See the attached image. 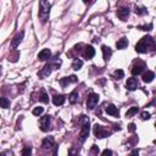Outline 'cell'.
I'll return each instance as SVG.
<instances>
[{"label":"cell","instance_id":"2e32d148","mask_svg":"<svg viewBox=\"0 0 156 156\" xmlns=\"http://www.w3.org/2000/svg\"><path fill=\"white\" fill-rule=\"evenodd\" d=\"M105 110H106L107 115H111V116H118V113H119L118 108H117V107H116L113 104H110V105H107Z\"/></svg>","mask_w":156,"mask_h":156},{"label":"cell","instance_id":"8d00e7d4","mask_svg":"<svg viewBox=\"0 0 156 156\" xmlns=\"http://www.w3.org/2000/svg\"><path fill=\"white\" fill-rule=\"evenodd\" d=\"M129 156H139V151H138V150H133Z\"/></svg>","mask_w":156,"mask_h":156},{"label":"cell","instance_id":"7c38bea8","mask_svg":"<svg viewBox=\"0 0 156 156\" xmlns=\"http://www.w3.org/2000/svg\"><path fill=\"white\" fill-rule=\"evenodd\" d=\"M50 73H51V65H50V63H46V65L44 66V68H43L40 72H38V76L40 77V79H44V78L48 77Z\"/></svg>","mask_w":156,"mask_h":156},{"label":"cell","instance_id":"ba28073f","mask_svg":"<svg viewBox=\"0 0 156 156\" xmlns=\"http://www.w3.org/2000/svg\"><path fill=\"white\" fill-rule=\"evenodd\" d=\"M94 55H95V49H94L91 45H87V46L84 48V51H83V56H84V58L90 60V58L94 57Z\"/></svg>","mask_w":156,"mask_h":156},{"label":"cell","instance_id":"3957f363","mask_svg":"<svg viewBox=\"0 0 156 156\" xmlns=\"http://www.w3.org/2000/svg\"><path fill=\"white\" fill-rule=\"evenodd\" d=\"M82 117H83V124H82V130L79 134V140L80 143H84L87 136L89 135V118H87L85 116H82Z\"/></svg>","mask_w":156,"mask_h":156},{"label":"cell","instance_id":"e575fe53","mask_svg":"<svg viewBox=\"0 0 156 156\" xmlns=\"http://www.w3.org/2000/svg\"><path fill=\"white\" fill-rule=\"evenodd\" d=\"M141 28V30H150L151 28H152V24L150 23V24H147V26H143V27H140Z\"/></svg>","mask_w":156,"mask_h":156},{"label":"cell","instance_id":"7402d4cb","mask_svg":"<svg viewBox=\"0 0 156 156\" xmlns=\"http://www.w3.org/2000/svg\"><path fill=\"white\" fill-rule=\"evenodd\" d=\"M139 111V108L136 107V106H132L127 112H126V117H128V118H130V117H133L134 115H136V112Z\"/></svg>","mask_w":156,"mask_h":156},{"label":"cell","instance_id":"5bb4252c","mask_svg":"<svg viewBox=\"0 0 156 156\" xmlns=\"http://www.w3.org/2000/svg\"><path fill=\"white\" fill-rule=\"evenodd\" d=\"M51 57V51L49 50V49H43L39 54H38V58L40 60V61H46V60H49Z\"/></svg>","mask_w":156,"mask_h":156},{"label":"cell","instance_id":"d6986e66","mask_svg":"<svg viewBox=\"0 0 156 156\" xmlns=\"http://www.w3.org/2000/svg\"><path fill=\"white\" fill-rule=\"evenodd\" d=\"M65 100H66V99H65L63 95H55V96L52 98V102H54V105H56V106L63 105Z\"/></svg>","mask_w":156,"mask_h":156},{"label":"cell","instance_id":"e0dca14e","mask_svg":"<svg viewBox=\"0 0 156 156\" xmlns=\"http://www.w3.org/2000/svg\"><path fill=\"white\" fill-rule=\"evenodd\" d=\"M154 78H155V73H154L152 71H146V73H144V76H143V80H144L145 83L152 82Z\"/></svg>","mask_w":156,"mask_h":156},{"label":"cell","instance_id":"d4e9b609","mask_svg":"<svg viewBox=\"0 0 156 156\" xmlns=\"http://www.w3.org/2000/svg\"><path fill=\"white\" fill-rule=\"evenodd\" d=\"M39 100H40L41 102H44V104H48V102H49V96H48V94H46L45 91H41V94H40V96H39Z\"/></svg>","mask_w":156,"mask_h":156},{"label":"cell","instance_id":"d590c367","mask_svg":"<svg viewBox=\"0 0 156 156\" xmlns=\"http://www.w3.org/2000/svg\"><path fill=\"white\" fill-rule=\"evenodd\" d=\"M128 129H129V132H132V133H133V132L135 130V124H134V123H130V124L128 126Z\"/></svg>","mask_w":156,"mask_h":156},{"label":"cell","instance_id":"44dd1931","mask_svg":"<svg viewBox=\"0 0 156 156\" xmlns=\"http://www.w3.org/2000/svg\"><path fill=\"white\" fill-rule=\"evenodd\" d=\"M68 100H69L71 104H76V102L78 101V91H77V90H73V91L69 94Z\"/></svg>","mask_w":156,"mask_h":156},{"label":"cell","instance_id":"4316f807","mask_svg":"<svg viewBox=\"0 0 156 156\" xmlns=\"http://www.w3.org/2000/svg\"><path fill=\"white\" fill-rule=\"evenodd\" d=\"M113 77H115L116 79H121V78L124 77V72H123L122 69H117V71L113 72Z\"/></svg>","mask_w":156,"mask_h":156},{"label":"cell","instance_id":"30bf717a","mask_svg":"<svg viewBox=\"0 0 156 156\" xmlns=\"http://www.w3.org/2000/svg\"><path fill=\"white\" fill-rule=\"evenodd\" d=\"M78 79H77V77L76 76H69V77H65V78H61L60 80H58V83L65 88L66 85H68V84H71V83H76Z\"/></svg>","mask_w":156,"mask_h":156},{"label":"cell","instance_id":"f1b7e54d","mask_svg":"<svg viewBox=\"0 0 156 156\" xmlns=\"http://www.w3.org/2000/svg\"><path fill=\"white\" fill-rule=\"evenodd\" d=\"M89 154H90V156H96V155L99 154V146H96V145H91V149H90Z\"/></svg>","mask_w":156,"mask_h":156},{"label":"cell","instance_id":"4fadbf2b","mask_svg":"<svg viewBox=\"0 0 156 156\" xmlns=\"http://www.w3.org/2000/svg\"><path fill=\"white\" fill-rule=\"evenodd\" d=\"M126 87H127L128 90L133 91V90H135L138 88V80L135 78H133V77L132 78H128L127 79V83H126Z\"/></svg>","mask_w":156,"mask_h":156},{"label":"cell","instance_id":"603a6c76","mask_svg":"<svg viewBox=\"0 0 156 156\" xmlns=\"http://www.w3.org/2000/svg\"><path fill=\"white\" fill-rule=\"evenodd\" d=\"M82 66H83V61H82V60H79V58H76V60L73 61V63H72V68H73L74 71L80 69V68H82Z\"/></svg>","mask_w":156,"mask_h":156},{"label":"cell","instance_id":"83f0119b","mask_svg":"<svg viewBox=\"0 0 156 156\" xmlns=\"http://www.w3.org/2000/svg\"><path fill=\"white\" fill-rule=\"evenodd\" d=\"M32 112H33V115H34V116H40V115L44 112V108H43L41 106H38V107H34Z\"/></svg>","mask_w":156,"mask_h":156},{"label":"cell","instance_id":"9c48e42d","mask_svg":"<svg viewBox=\"0 0 156 156\" xmlns=\"http://www.w3.org/2000/svg\"><path fill=\"white\" fill-rule=\"evenodd\" d=\"M23 35H24V32L23 30H21L20 33H17L15 37H13V39H12V41H11V46L15 49V48H17L18 45H20V43L22 41V39H23Z\"/></svg>","mask_w":156,"mask_h":156},{"label":"cell","instance_id":"277c9868","mask_svg":"<svg viewBox=\"0 0 156 156\" xmlns=\"http://www.w3.org/2000/svg\"><path fill=\"white\" fill-rule=\"evenodd\" d=\"M94 134H95L96 138L101 139V138L108 136V135L111 134V132H108L107 129H105V128H104L102 126H100V124H95V126H94Z\"/></svg>","mask_w":156,"mask_h":156},{"label":"cell","instance_id":"7a4b0ae2","mask_svg":"<svg viewBox=\"0 0 156 156\" xmlns=\"http://www.w3.org/2000/svg\"><path fill=\"white\" fill-rule=\"evenodd\" d=\"M50 7H51V4L49 1H40L39 2V17L41 18L43 22H46L48 17H49Z\"/></svg>","mask_w":156,"mask_h":156},{"label":"cell","instance_id":"8fae6325","mask_svg":"<svg viewBox=\"0 0 156 156\" xmlns=\"http://www.w3.org/2000/svg\"><path fill=\"white\" fill-rule=\"evenodd\" d=\"M117 16H118L119 20L126 21L127 17L129 16V9L128 7H121V9H118L117 10Z\"/></svg>","mask_w":156,"mask_h":156},{"label":"cell","instance_id":"484cf974","mask_svg":"<svg viewBox=\"0 0 156 156\" xmlns=\"http://www.w3.org/2000/svg\"><path fill=\"white\" fill-rule=\"evenodd\" d=\"M32 155V147L30 146H24L22 149V156H30Z\"/></svg>","mask_w":156,"mask_h":156},{"label":"cell","instance_id":"d6a6232c","mask_svg":"<svg viewBox=\"0 0 156 156\" xmlns=\"http://www.w3.org/2000/svg\"><path fill=\"white\" fill-rule=\"evenodd\" d=\"M101 156H112V151H111V150H108V149H105V150L102 151Z\"/></svg>","mask_w":156,"mask_h":156},{"label":"cell","instance_id":"6da1fadb","mask_svg":"<svg viewBox=\"0 0 156 156\" xmlns=\"http://www.w3.org/2000/svg\"><path fill=\"white\" fill-rule=\"evenodd\" d=\"M154 45H155V41H154L152 37H149V35L143 37L135 45V51L139 54H146L150 48H154Z\"/></svg>","mask_w":156,"mask_h":156},{"label":"cell","instance_id":"5b68a950","mask_svg":"<svg viewBox=\"0 0 156 156\" xmlns=\"http://www.w3.org/2000/svg\"><path fill=\"white\" fill-rule=\"evenodd\" d=\"M99 95L98 94H95V93H90L89 95H88V99H87V107L89 108V110H93L96 105H98V102H99Z\"/></svg>","mask_w":156,"mask_h":156},{"label":"cell","instance_id":"836d02e7","mask_svg":"<svg viewBox=\"0 0 156 156\" xmlns=\"http://www.w3.org/2000/svg\"><path fill=\"white\" fill-rule=\"evenodd\" d=\"M149 118H150V113L149 112H146V111L141 112V119H149Z\"/></svg>","mask_w":156,"mask_h":156},{"label":"cell","instance_id":"cb8c5ba5","mask_svg":"<svg viewBox=\"0 0 156 156\" xmlns=\"http://www.w3.org/2000/svg\"><path fill=\"white\" fill-rule=\"evenodd\" d=\"M9 106H10V100L7 98H0V107L9 108Z\"/></svg>","mask_w":156,"mask_h":156},{"label":"cell","instance_id":"f546056e","mask_svg":"<svg viewBox=\"0 0 156 156\" xmlns=\"http://www.w3.org/2000/svg\"><path fill=\"white\" fill-rule=\"evenodd\" d=\"M134 12H135L136 15H140V16H141V15H145V13H146V9H145V7H136V6H135Z\"/></svg>","mask_w":156,"mask_h":156},{"label":"cell","instance_id":"ac0fdd59","mask_svg":"<svg viewBox=\"0 0 156 156\" xmlns=\"http://www.w3.org/2000/svg\"><path fill=\"white\" fill-rule=\"evenodd\" d=\"M43 147L44 149H50L52 145H54V138L52 136H46L44 140H43Z\"/></svg>","mask_w":156,"mask_h":156},{"label":"cell","instance_id":"52a82bcc","mask_svg":"<svg viewBox=\"0 0 156 156\" xmlns=\"http://www.w3.org/2000/svg\"><path fill=\"white\" fill-rule=\"evenodd\" d=\"M145 68H146V65H145L144 62H138V63H135V65L133 66V68H132V74H133V76H139V74H141V73L145 71Z\"/></svg>","mask_w":156,"mask_h":156},{"label":"cell","instance_id":"9a60e30c","mask_svg":"<svg viewBox=\"0 0 156 156\" xmlns=\"http://www.w3.org/2000/svg\"><path fill=\"white\" fill-rule=\"evenodd\" d=\"M101 50H102V57H104V60L105 61H108L111 58V56H112V50L108 46H106V45H102L101 46Z\"/></svg>","mask_w":156,"mask_h":156},{"label":"cell","instance_id":"ffe728a7","mask_svg":"<svg viewBox=\"0 0 156 156\" xmlns=\"http://www.w3.org/2000/svg\"><path fill=\"white\" fill-rule=\"evenodd\" d=\"M116 46H117V49H126L127 46H128V40H127V38H121L117 43H116Z\"/></svg>","mask_w":156,"mask_h":156},{"label":"cell","instance_id":"1f68e13d","mask_svg":"<svg viewBox=\"0 0 156 156\" xmlns=\"http://www.w3.org/2000/svg\"><path fill=\"white\" fill-rule=\"evenodd\" d=\"M0 156H13V154H12V151H10V150H5V151L0 152Z\"/></svg>","mask_w":156,"mask_h":156},{"label":"cell","instance_id":"4dcf8cb0","mask_svg":"<svg viewBox=\"0 0 156 156\" xmlns=\"http://www.w3.org/2000/svg\"><path fill=\"white\" fill-rule=\"evenodd\" d=\"M68 155H69V156H79V155H78V151H76L74 147H71V149H69Z\"/></svg>","mask_w":156,"mask_h":156},{"label":"cell","instance_id":"8992f818","mask_svg":"<svg viewBox=\"0 0 156 156\" xmlns=\"http://www.w3.org/2000/svg\"><path fill=\"white\" fill-rule=\"evenodd\" d=\"M39 124H40V129L43 132H48L50 129V126H51V116L46 115V116L41 117L39 121Z\"/></svg>","mask_w":156,"mask_h":156}]
</instances>
